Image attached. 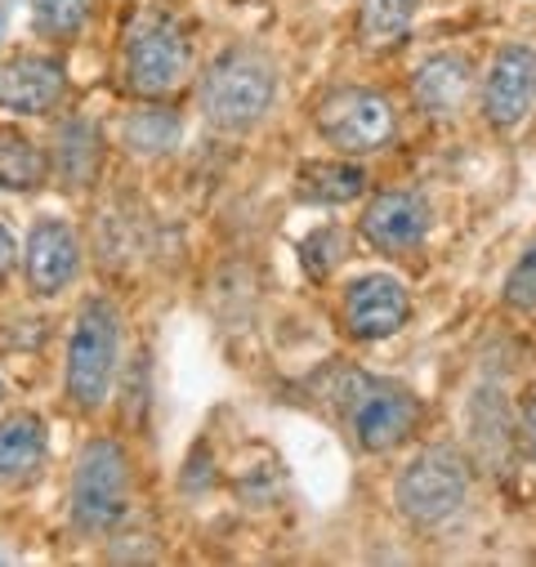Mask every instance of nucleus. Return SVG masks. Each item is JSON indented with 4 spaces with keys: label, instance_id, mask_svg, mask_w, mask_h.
Returning a JSON list of instances; mask_svg holds the SVG:
<instances>
[{
    "label": "nucleus",
    "instance_id": "obj_9",
    "mask_svg": "<svg viewBox=\"0 0 536 567\" xmlns=\"http://www.w3.org/2000/svg\"><path fill=\"white\" fill-rule=\"evenodd\" d=\"M408 318H412V291L393 272H362L340 296V322L358 344L393 340L408 327Z\"/></svg>",
    "mask_w": 536,
    "mask_h": 567
},
{
    "label": "nucleus",
    "instance_id": "obj_6",
    "mask_svg": "<svg viewBox=\"0 0 536 567\" xmlns=\"http://www.w3.org/2000/svg\"><path fill=\"white\" fill-rule=\"evenodd\" d=\"M116 344H121V318L107 300H90L76 313V327L68 336V398L81 411H99L112 393L116 375Z\"/></svg>",
    "mask_w": 536,
    "mask_h": 567
},
{
    "label": "nucleus",
    "instance_id": "obj_1",
    "mask_svg": "<svg viewBox=\"0 0 536 567\" xmlns=\"http://www.w3.org/2000/svg\"><path fill=\"white\" fill-rule=\"evenodd\" d=\"M470 492H474V465L461 447H447V443L412 452L398 465L389 487L398 518L416 532H439L452 518H461V509L470 505Z\"/></svg>",
    "mask_w": 536,
    "mask_h": 567
},
{
    "label": "nucleus",
    "instance_id": "obj_10",
    "mask_svg": "<svg viewBox=\"0 0 536 567\" xmlns=\"http://www.w3.org/2000/svg\"><path fill=\"white\" fill-rule=\"evenodd\" d=\"M434 228V206L416 188H384L362 206L358 233L371 250L380 255H412L430 241Z\"/></svg>",
    "mask_w": 536,
    "mask_h": 567
},
{
    "label": "nucleus",
    "instance_id": "obj_17",
    "mask_svg": "<svg viewBox=\"0 0 536 567\" xmlns=\"http://www.w3.org/2000/svg\"><path fill=\"white\" fill-rule=\"evenodd\" d=\"M50 179V157L32 138L0 130V193H32Z\"/></svg>",
    "mask_w": 536,
    "mask_h": 567
},
{
    "label": "nucleus",
    "instance_id": "obj_24",
    "mask_svg": "<svg viewBox=\"0 0 536 567\" xmlns=\"http://www.w3.org/2000/svg\"><path fill=\"white\" fill-rule=\"evenodd\" d=\"M14 264H19V241H14V233L6 224H0V281L14 272Z\"/></svg>",
    "mask_w": 536,
    "mask_h": 567
},
{
    "label": "nucleus",
    "instance_id": "obj_23",
    "mask_svg": "<svg viewBox=\"0 0 536 567\" xmlns=\"http://www.w3.org/2000/svg\"><path fill=\"white\" fill-rule=\"evenodd\" d=\"M518 447H523L527 465L536 470V384L518 398Z\"/></svg>",
    "mask_w": 536,
    "mask_h": 567
},
{
    "label": "nucleus",
    "instance_id": "obj_22",
    "mask_svg": "<svg viewBox=\"0 0 536 567\" xmlns=\"http://www.w3.org/2000/svg\"><path fill=\"white\" fill-rule=\"evenodd\" d=\"M344 259V233L340 228H318V233H309L305 241H300V268L313 277V281H322V277H331V268Z\"/></svg>",
    "mask_w": 536,
    "mask_h": 567
},
{
    "label": "nucleus",
    "instance_id": "obj_14",
    "mask_svg": "<svg viewBox=\"0 0 536 567\" xmlns=\"http://www.w3.org/2000/svg\"><path fill=\"white\" fill-rule=\"evenodd\" d=\"M45 465V420L14 411L0 420V483H28Z\"/></svg>",
    "mask_w": 536,
    "mask_h": 567
},
{
    "label": "nucleus",
    "instance_id": "obj_20",
    "mask_svg": "<svg viewBox=\"0 0 536 567\" xmlns=\"http://www.w3.org/2000/svg\"><path fill=\"white\" fill-rule=\"evenodd\" d=\"M501 305L509 313H536V237L509 264V272L501 281Z\"/></svg>",
    "mask_w": 536,
    "mask_h": 567
},
{
    "label": "nucleus",
    "instance_id": "obj_4",
    "mask_svg": "<svg viewBox=\"0 0 536 567\" xmlns=\"http://www.w3.org/2000/svg\"><path fill=\"white\" fill-rule=\"evenodd\" d=\"M68 509L76 532H112L116 523H125L130 514V456L121 443L112 439H94L85 443L76 470H72V492H68Z\"/></svg>",
    "mask_w": 536,
    "mask_h": 567
},
{
    "label": "nucleus",
    "instance_id": "obj_12",
    "mask_svg": "<svg viewBox=\"0 0 536 567\" xmlns=\"http://www.w3.org/2000/svg\"><path fill=\"white\" fill-rule=\"evenodd\" d=\"M81 268V241L63 219H37L23 246V272L32 296L54 300L59 291L72 287V277Z\"/></svg>",
    "mask_w": 536,
    "mask_h": 567
},
{
    "label": "nucleus",
    "instance_id": "obj_11",
    "mask_svg": "<svg viewBox=\"0 0 536 567\" xmlns=\"http://www.w3.org/2000/svg\"><path fill=\"white\" fill-rule=\"evenodd\" d=\"M474 90H478V76L461 50H439V54L421 59V68L412 76V103L421 107V116H430L439 125L461 121Z\"/></svg>",
    "mask_w": 536,
    "mask_h": 567
},
{
    "label": "nucleus",
    "instance_id": "obj_15",
    "mask_svg": "<svg viewBox=\"0 0 536 567\" xmlns=\"http://www.w3.org/2000/svg\"><path fill=\"white\" fill-rule=\"evenodd\" d=\"M367 171L358 162H305L296 171V197L309 202V206H349L367 193Z\"/></svg>",
    "mask_w": 536,
    "mask_h": 567
},
{
    "label": "nucleus",
    "instance_id": "obj_2",
    "mask_svg": "<svg viewBox=\"0 0 536 567\" xmlns=\"http://www.w3.org/2000/svg\"><path fill=\"white\" fill-rule=\"evenodd\" d=\"M336 406L353 447L367 456H384L402 447L425 415L412 384H402L393 375H371V371H344L336 389Z\"/></svg>",
    "mask_w": 536,
    "mask_h": 567
},
{
    "label": "nucleus",
    "instance_id": "obj_5",
    "mask_svg": "<svg viewBox=\"0 0 536 567\" xmlns=\"http://www.w3.org/2000/svg\"><path fill=\"white\" fill-rule=\"evenodd\" d=\"M313 125L322 134V144L336 148L340 157H371L393 144L398 134V112L380 90L367 85H340L318 99Z\"/></svg>",
    "mask_w": 536,
    "mask_h": 567
},
{
    "label": "nucleus",
    "instance_id": "obj_7",
    "mask_svg": "<svg viewBox=\"0 0 536 567\" xmlns=\"http://www.w3.org/2000/svg\"><path fill=\"white\" fill-rule=\"evenodd\" d=\"M478 107L496 134H514L527 125V116L536 107V45L505 41L492 54V63L478 81Z\"/></svg>",
    "mask_w": 536,
    "mask_h": 567
},
{
    "label": "nucleus",
    "instance_id": "obj_21",
    "mask_svg": "<svg viewBox=\"0 0 536 567\" xmlns=\"http://www.w3.org/2000/svg\"><path fill=\"white\" fill-rule=\"evenodd\" d=\"M125 138H130V148H140V153H166L179 138V121L162 107H144L125 121Z\"/></svg>",
    "mask_w": 536,
    "mask_h": 567
},
{
    "label": "nucleus",
    "instance_id": "obj_13",
    "mask_svg": "<svg viewBox=\"0 0 536 567\" xmlns=\"http://www.w3.org/2000/svg\"><path fill=\"white\" fill-rule=\"evenodd\" d=\"M63 94H68L63 63H54L45 54H23L0 68V112L45 116L63 103Z\"/></svg>",
    "mask_w": 536,
    "mask_h": 567
},
{
    "label": "nucleus",
    "instance_id": "obj_19",
    "mask_svg": "<svg viewBox=\"0 0 536 567\" xmlns=\"http://www.w3.org/2000/svg\"><path fill=\"white\" fill-rule=\"evenodd\" d=\"M90 10H94V0H32V28L41 37L68 41L90 23Z\"/></svg>",
    "mask_w": 536,
    "mask_h": 567
},
{
    "label": "nucleus",
    "instance_id": "obj_18",
    "mask_svg": "<svg viewBox=\"0 0 536 567\" xmlns=\"http://www.w3.org/2000/svg\"><path fill=\"white\" fill-rule=\"evenodd\" d=\"M54 166L59 175L72 184V188H85L99 171V130L90 121H68L63 134H59V153H54Z\"/></svg>",
    "mask_w": 536,
    "mask_h": 567
},
{
    "label": "nucleus",
    "instance_id": "obj_16",
    "mask_svg": "<svg viewBox=\"0 0 536 567\" xmlns=\"http://www.w3.org/2000/svg\"><path fill=\"white\" fill-rule=\"evenodd\" d=\"M421 6L425 0H358L353 32H358L362 50H393L398 41H408Z\"/></svg>",
    "mask_w": 536,
    "mask_h": 567
},
{
    "label": "nucleus",
    "instance_id": "obj_25",
    "mask_svg": "<svg viewBox=\"0 0 536 567\" xmlns=\"http://www.w3.org/2000/svg\"><path fill=\"white\" fill-rule=\"evenodd\" d=\"M0 398H6V384H0Z\"/></svg>",
    "mask_w": 536,
    "mask_h": 567
},
{
    "label": "nucleus",
    "instance_id": "obj_3",
    "mask_svg": "<svg viewBox=\"0 0 536 567\" xmlns=\"http://www.w3.org/2000/svg\"><path fill=\"white\" fill-rule=\"evenodd\" d=\"M278 103V68L259 50H224L202 76V112L219 130H250Z\"/></svg>",
    "mask_w": 536,
    "mask_h": 567
},
{
    "label": "nucleus",
    "instance_id": "obj_8",
    "mask_svg": "<svg viewBox=\"0 0 536 567\" xmlns=\"http://www.w3.org/2000/svg\"><path fill=\"white\" fill-rule=\"evenodd\" d=\"M188 76V37L171 19L134 23L125 41V85L144 99H162L179 90Z\"/></svg>",
    "mask_w": 536,
    "mask_h": 567
}]
</instances>
